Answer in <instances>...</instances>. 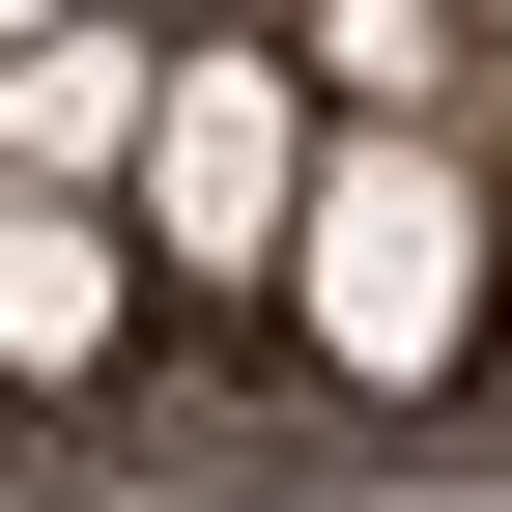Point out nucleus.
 Instances as JSON below:
<instances>
[{"label": "nucleus", "mask_w": 512, "mask_h": 512, "mask_svg": "<svg viewBox=\"0 0 512 512\" xmlns=\"http://www.w3.org/2000/svg\"><path fill=\"white\" fill-rule=\"evenodd\" d=\"M86 342H114V256L29 200V228H0V370H86Z\"/></svg>", "instance_id": "4"}, {"label": "nucleus", "mask_w": 512, "mask_h": 512, "mask_svg": "<svg viewBox=\"0 0 512 512\" xmlns=\"http://www.w3.org/2000/svg\"><path fill=\"white\" fill-rule=\"evenodd\" d=\"M29 29H57V0H0V57H29Z\"/></svg>", "instance_id": "5"}, {"label": "nucleus", "mask_w": 512, "mask_h": 512, "mask_svg": "<svg viewBox=\"0 0 512 512\" xmlns=\"http://www.w3.org/2000/svg\"><path fill=\"white\" fill-rule=\"evenodd\" d=\"M285 200H313V114L285 86H143V228L171 256H285Z\"/></svg>", "instance_id": "2"}, {"label": "nucleus", "mask_w": 512, "mask_h": 512, "mask_svg": "<svg viewBox=\"0 0 512 512\" xmlns=\"http://www.w3.org/2000/svg\"><path fill=\"white\" fill-rule=\"evenodd\" d=\"M143 86H171V57H114V29H29V57H0V171H114V143H143Z\"/></svg>", "instance_id": "3"}, {"label": "nucleus", "mask_w": 512, "mask_h": 512, "mask_svg": "<svg viewBox=\"0 0 512 512\" xmlns=\"http://www.w3.org/2000/svg\"><path fill=\"white\" fill-rule=\"evenodd\" d=\"M285 256H313V342L399 370V399L456 370V313H484V200H456V143H342V171L285 200Z\"/></svg>", "instance_id": "1"}]
</instances>
